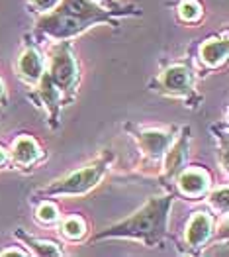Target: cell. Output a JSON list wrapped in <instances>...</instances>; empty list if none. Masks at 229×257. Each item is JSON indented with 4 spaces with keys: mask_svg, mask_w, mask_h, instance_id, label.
I'll list each match as a JSON object with an SVG mask.
<instances>
[{
    "mask_svg": "<svg viewBox=\"0 0 229 257\" xmlns=\"http://www.w3.org/2000/svg\"><path fill=\"white\" fill-rule=\"evenodd\" d=\"M120 14V12H114ZM98 22H112V12L100 8L92 0H63L53 12H45L40 18L38 28L43 34L55 38V40H69L73 36L83 34L86 28L98 24Z\"/></svg>",
    "mask_w": 229,
    "mask_h": 257,
    "instance_id": "1",
    "label": "cell"
},
{
    "mask_svg": "<svg viewBox=\"0 0 229 257\" xmlns=\"http://www.w3.org/2000/svg\"><path fill=\"white\" fill-rule=\"evenodd\" d=\"M170 204H172V196L149 198L135 214H131L112 228H106V232L98 234L96 239L133 237V239H141L147 245H155L161 241V237L167 232V218Z\"/></svg>",
    "mask_w": 229,
    "mask_h": 257,
    "instance_id": "2",
    "label": "cell"
},
{
    "mask_svg": "<svg viewBox=\"0 0 229 257\" xmlns=\"http://www.w3.org/2000/svg\"><path fill=\"white\" fill-rule=\"evenodd\" d=\"M108 169V161L98 159L90 165H86L79 171L67 175L61 181H55L51 187H47L43 193L45 194H84L88 193L92 187H96L102 179V175Z\"/></svg>",
    "mask_w": 229,
    "mask_h": 257,
    "instance_id": "3",
    "label": "cell"
},
{
    "mask_svg": "<svg viewBox=\"0 0 229 257\" xmlns=\"http://www.w3.org/2000/svg\"><path fill=\"white\" fill-rule=\"evenodd\" d=\"M47 77L61 90H73L79 79V67L67 43H59L51 53V65Z\"/></svg>",
    "mask_w": 229,
    "mask_h": 257,
    "instance_id": "4",
    "label": "cell"
},
{
    "mask_svg": "<svg viewBox=\"0 0 229 257\" xmlns=\"http://www.w3.org/2000/svg\"><path fill=\"white\" fill-rule=\"evenodd\" d=\"M137 142L145 155H149L151 159H161L172 144V136L161 130H143L137 134Z\"/></svg>",
    "mask_w": 229,
    "mask_h": 257,
    "instance_id": "5",
    "label": "cell"
},
{
    "mask_svg": "<svg viewBox=\"0 0 229 257\" xmlns=\"http://www.w3.org/2000/svg\"><path fill=\"white\" fill-rule=\"evenodd\" d=\"M161 85L165 90L172 92V94H184L192 85V75L190 69L184 65H172L161 77Z\"/></svg>",
    "mask_w": 229,
    "mask_h": 257,
    "instance_id": "6",
    "label": "cell"
},
{
    "mask_svg": "<svg viewBox=\"0 0 229 257\" xmlns=\"http://www.w3.org/2000/svg\"><path fill=\"white\" fill-rule=\"evenodd\" d=\"M211 234V218L206 212H196L186 226V243L190 247H200Z\"/></svg>",
    "mask_w": 229,
    "mask_h": 257,
    "instance_id": "7",
    "label": "cell"
},
{
    "mask_svg": "<svg viewBox=\"0 0 229 257\" xmlns=\"http://www.w3.org/2000/svg\"><path fill=\"white\" fill-rule=\"evenodd\" d=\"M18 71H20L22 79H26L28 83H38L43 75V59L36 49H26L20 55L18 61Z\"/></svg>",
    "mask_w": 229,
    "mask_h": 257,
    "instance_id": "8",
    "label": "cell"
},
{
    "mask_svg": "<svg viewBox=\"0 0 229 257\" xmlns=\"http://www.w3.org/2000/svg\"><path fill=\"white\" fill-rule=\"evenodd\" d=\"M188 155V136L184 134L176 144L174 148L165 151V173L167 177H174L182 171V165L186 161Z\"/></svg>",
    "mask_w": 229,
    "mask_h": 257,
    "instance_id": "9",
    "label": "cell"
},
{
    "mask_svg": "<svg viewBox=\"0 0 229 257\" xmlns=\"http://www.w3.org/2000/svg\"><path fill=\"white\" fill-rule=\"evenodd\" d=\"M178 187L186 196H202L208 191V177L200 171H182L178 177Z\"/></svg>",
    "mask_w": 229,
    "mask_h": 257,
    "instance_id": "10",
    "label": "cell"
},
{
    "mask_svg": "<svg viewBox=\"0 0 229 257\" xmlns=\"http://www.w3.org/2000/svg\"><path fill=\"white\" fill-rule=\"evenodd\" d=\"M12 157L20 165H30V163H34L40 157V148H38V144L32 138L22 136V138L16 140V144L12 148Z\"/></svg>",
    "mask_w": 229,
    "mask_h": 257,
    "instance_id": "11",
    "label": "cell"
},
{
    "mask_svg": "<svg viewBox=\"0 0 229 257\" xmlns=\"http://www.w3.org/2000/svg\"><path fill=\"white\" fill-rule=\"evenodd\" d=\"M202 61L208 67H217L227 57V42L225 40H208L200 49Z\"/></svg>",
    "mask_w": 229,
    "mask_h": 257,
    "instance_id": "12",
    "label": "cell"
},
{
    "mask_svg": "<svg viewBox=\"0 0 229 257\" xmlns=\"http://www.w3.org/2000/svg\"><path fill=\"white\" fill-rule=\"evenodd\" d=\"M20 237H24L28 241V245L38 253V255H59L61 249L53 243V241H43V239H34V237H28L26 234H18Z\"/></svg>",
    "mask_w": 229,
    "mask_h": 257,
    "instance_id": "13",
    "label": "cell"
},
{
    "mask_svg": "<svg viewBox=\"0 0 229 257\" xmlns=\"http://www.w3.org/2000/svg\"><path fill=\"white\" fill-rule=\"evenodd\" d=\"M84 232H86V228H84L83 218L73 216V218H67L63 222V234L67 237H71V239H81L84 236Z\"/></svg>",
    "mask_w": 229,
    "mask_h": 257,
    "instance_id": "14",
    "label": "cell"
},
{
    "mask_svg": "<svg viewBox=\"0 0 229 257\" xmlns=\"http://www.w3.org/2000/svg\"><path fill=\"white\" fill-rule=\"evenodd\" d=\"M178 14H180L182 20L194 22L200 18V14H202V6H200L196 0H182L180 6H178Z\"/></svg>",
    "mask_w": 229,
    "mask_h": 257,
    "instance_id": "15",
    "label": "cell"
},
{
    "mask_svg": "<svg viewBox=\"0 0 229 257\" xmlns=\"http://www.w3.org/2000/svg\"><path fill=\"white\" fill-rule=\"evenodd\" d=\"M57 216H59V210H57V206L51 204V202H43L42 206L38 208V218H40L42 222H45V224L57 220Z\"/></svg>",
    "mask_w": 229,
    "mask_h": 257,
    "instance_id": "16",
    "label": "cell"
},
{
    "mask_svg": "<svg viewBox=\"0 0 229 257\" xmlns=\"http://www.w3.org/2000/svg\"><path fill=\"white\" fill-rule=\"evenodd\" d=\"M209 202H211L213 208H217V210H221L225 214L227 212V189L223 187V189L215 191V193L209 196Z\"/></svg>",
    "mask_w": 229,
    "mask_h": 257,
    "instance_id": "17",
    "label": "cell"
},
{
    "mask_svg": "<svg viewBox=\"0 0 229 257\" xmlns=\"http://www.w3.org/2000/svg\"><path fill=\"white\" fill-rule=\"evenodd\" d=\"M59 2H61V0H32V4H34L40 12H49V10H53Z\"/></svg>",
    "mask_w": 229,
    "mask_h": 257,
    "instance_id": "18",
    "label": "cell"
},
{
    "mask_svg": "<svg viewBox=\"0 0 229 257\" xmlns=\"http://www.w3.org/2000/svg\"><path fill=\"white\" fill-rule=\"evenodd\" d=\"M92 2H100V4H104V6H110L112 10H120V12H125L124 8H118V6H114V2H112V0H92Z\"/></svg>",
    "mask_w": 229,
    "mask_h": 257,
    "instance_id": "19",
    "label": "cell"
},
{
    "mask_svg": "<svg viewBox=\"0 0 229 257\" xmlns=\"http://www.w3.org/2000/svg\"><path fill=\"white\" fill-rule=\"evenodd\" d=\"M2 255H26V251H20V249H6V251H2Z\"/></svg>",
    "mask_w": 229,
    "mask_h": 257,
    "instance_id": "20",
    "label": "cell"
},
{
    "mask_svg": "<svg viewBox=\"0 0 229 257\" xmlns=\"http://www.w3.org/2000/svg\"><path fill=\"white\" fill-rule=\"evenodd\" d=\"M0 104H2V106H6V92H4L2 81H0Z\"/></svg>",
    "mask_w": 229,
    "mask_h": 257,
    "instance_id": "21",
    "label": "cell"
},
{
    "mask_svg": "<svg viewBox=\"0 0 229 257\" xmlns=\"http://www.w3.org/2000/svg\"><path fill=\"white\" fill-rule=\"evenodd\" d=\"M4 161H6V151H4L2 148H0V165H2Z\"/></svg>",
    "mask_w": 229,
    "mask_h": 257,
    "instance_id": "22",
    "label": "cell"
}]
</instances>
